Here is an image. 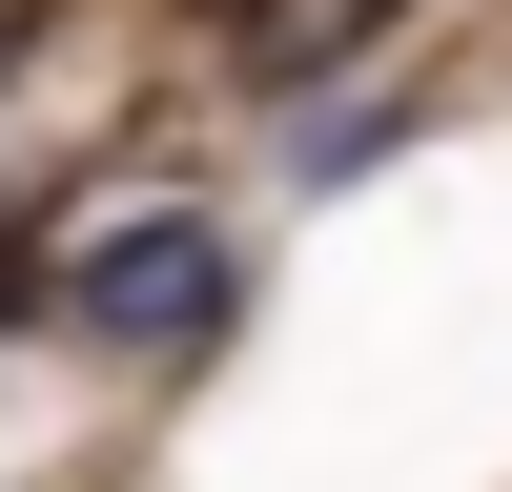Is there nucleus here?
Masks as SVG:
<instances>
[{"label":"nucleus","mask_w":512,"mask_h":492,"mask_svg":"<svg viewBox=\"0 0 512 492\" xmlns=\"http://www.w3.org/2000/svg\"><path fill=\"white\" fill-rule=\"evenodd\" d=\"M246 267H267V246H246L226 205H123V226H82L62 267H41V328L103 349V369H164V349H205V328H246Z\"/></svg>","instance_id":"f257e3e1"}]
</instances>
